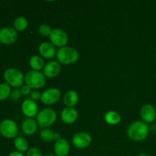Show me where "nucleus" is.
Wrapping results in <instances>:
<instances>
[{
    "label": "nucleus",
    "mask_w": 156,
    "mask_h": 156,
    "mask_svg": "<svg viewBox=\"0 0 156 156\" xmlns=\"http://www.w3.org/2000/svg\"><path fill=\"white\" fill-rule=\"evenodd\" d=\"M149 133V126L144 121H136L129 126L127 135L135 141H143L147 138Z\"/></svg>",
    "instance_id": "obj_1"
},
{
    "label": "nucleus",
    "mask_w": 156,
    "mask_h": 156,
    "mask_svg": "<svg viewBox=\"0 0 156 156\" xmlns=\"http://www.w3.org/2000/svg\"><path fill=\"white\" fill-rule=\"evenodd\" d=\"M79 53L71 47H61L56 53V58L60 63L69 65L76 62L79 59Z\"/></svg>",
    "instance_id": "obj_2"
},
{
    "label": "nucleus",
    "mask_w": 156,
    "mask_h": 156,
    "mask_svg": "<svg viewBox=\"0 0 156 156\" xmlns=\"http://www.w3.org/2000/svg\"><path fill=\"white\" fill-rule=\"evenodd\" d=\"M24 81L26 85L30 88H41L45 85L46 77L41 72L32 70L26 74Z\"/></svg>",
    "instance_id": "obj_3"
},
{
    "label": "nucleus",
    "mask_w": 156,
    "mask_h": 156,
    "mask_svg": "<svg viewBox=\"0 0 156 156\" xmlns=\"http://www.w3.org/2000/svg\"><path fill=\"white\" fill-rule=\"evenodd\" d=\"M56 117V113L53 109L45 108L37 115V123L41 128L47 127L54 123Z\"/></svg>",
    "instance_id": "obj_4"
},
{
    "label": "nucleus",
    "mask_w": 156,
    "mask_h": 156,
    "mask_svg": "<svg viewBox=\"0 0 156 156\" xmlns=\"http://www.w3.org/2000/svg\"><path fill=\"white\" fill-rule=\"evenodd\" d=\"M4 79L8 85L15 88L21 87L24 82L23 73L20 70L14 68L8 69L5 71Z\"/></svg>",
    "instance_id": "obj_5"
},
{
    "label": "nucleus",
    "mask_w": 156,
    "mask_h": 156,
    "mask_svg": "<svg viewBox=\"0 0 156 156\" xmlns=\"http://www.w3.org/2000/svg\"><path fill=\"white\" fill-rule=\"evenodd\" d=\"M18 132L16 123L12 120H5L0 123V133L5 138H14Z\"/></svg>",
    "instance_id": "obj_6"
},
{
    "label": "nucleus",
    "mask_w": 156,
    "mask_h": 156,
    "mask_svg": "<svg viewBox=\"0 0 156 156\" xmlns=\"http://www.w3.org/2000/svg\"><path fill=\"white\" fill-rule=\"evenodd\" d=\"M50 41L53 45L56 47H63L68 43V35L60 28H56L52 30L51 34L50 35Z\"/></svg>",
    "instance_id": "obj_7"
},
{
    "label": "nucleus",
    "mask_w": 156,
    "mask_h": 156,
    "mask_svg": "<svg viewBox=\"0 0 156 156\" xmlns=\"http://www.w3.org/2000/svg\"><path fill=\"white\" fill-rule=\"evenodd\" d=\"M18 39V32L12 27L0 29V42L4 44H12Z\"/></svg>",
    "instance_id": "obj_8"
},
{
    "label": "nucleus",
    "mask_w": 156,
    "mask_h": 156,
    "mask_svg": "<svg viewBox=\"0 0 156 156\" xmlns=\"http://www.w3.org/2000/svg\"><path fill=\"white\" fill-rule=\"evenodd\" d=\"M61 92L57 88H49L42 93L41 101L47 105H52L56 104L59 100Z\"/></svg>",
    "instance_id": "obj_9"
},
{
    "label": "nucleus",
    "mask_w": 156,
    "mask_h": 156,
    "mask_svg": "<svg viewBox=\"0 0 156 156\" xmlns=\"http://www.w3.org/2000/svg\"><path fill=\"white\" fill-rule=\"evenodd\" d=\"M91 143V136L85 132H80L75 134L73 137V143L78 149L87 148Z\"/></svg>",
    "instance_id": "obj_10"
},
{
    "label": "nucleus",
    "mask_w": 156,
    "mask_h": 156,
    "mask_svg": "<svg viewBox=\"0 0 156 156\" xmlns=\"http://www.w3.org/2000/svg\"><path fill=\"white\" fill-rule=\"evenodd\" d=\"M140 115L145 123H152L155 121L156 118L155 108L150 104H146L140 110Z\"/></svg>",
    "instance_id": "obj_11"
},
{
    "label": "nucleus",
    "mask_w": 156,
    "mask_h": 156,
    "mask_svg": "<svg viewBox=\"0 0 156 156\" xmlns=\"http://www.w3.org/2000/svg\"><path fill=\"white\" fill-rule=\"evenodd\" d=\"M21 108H22L23 113L29 118H31V117L37 115L38 107L34 101L30 100V99L25 100L23 102Z\"/></svg>",
    "instance_id": "obj_12"
},
{
    "label": "nucleus",
    "mask_w": 156,
    "mask_h": 156,
    "mask_svg": "<svg viewBox=\"0 0 156 156\" xmlns=\"http://www.w3.org/2000/svg\"><path fill=\"white\" fill-rule=\"evenodd\" d=\"M78 118V112L74 108H64L61 113V119L62 121L67 124L73 123Z\"/></svg>",
    "instance_id": "obj_13"
},
{
    "label": "nucleus",
    "mask_w": 156,
    "mask_h": 156,
    "mask_svg": "<svg viewBox=\"0 0 156 156\" xmlns=\"http://www.w3.org/2000/svg\"><path fill=\"white\" fill-rule=\"evenodd\" d=\"M39 53L46 59H52L56 56V48L52 43L44 42L40 45Z\"/></svg>",
    "instance_id": "obj_14"
},
{
    "label": "nucleus",
    "mask_w": 156,
    "mask_h": 156,
    "mask_svg": "<svg viewBox=\"0 0 156 156\" xmlns=\"http://www.w3.org/2000/svg\"><path fill=\"white\" fill-rule=\"evenodd\" d=\"M61 70L60 65L56 61H50L44 69V76L48 78H54L58 76Z\"/></svg>",
    "instance_id": "obj_15"
},
{
    "label": "nucleus",
    "mask_w": 156,
    "mask_h": 156,
    "mask_svg": "<svg viewBox=\"0 0 156 156\" xmlns=\"http://www.w3.org/2000/svg\"><path fill=\"white\" fill-rule=\"evenodd\" d=\"M69 150V143L64 139H59L55 143L54 152L57 156H66Z\"/></svg>",
    "instance_id": "obj_16"
},
{
    "label": "nucleus",
    "mask_w": 156,
    "mask_h": 156,
    "mask_svg": "<svg viewBox=\"0 0 156 156\" xmlns=\"http://www.w3.org/2000/svg\"><path fill=\"white\" fill-rule=\"evenodd\" d=\"M37 129V123L32 118L24 120L22 123V130L26 135H33Z\"/></svg>",
    "instance_id": "obj_17"
},
{
    "label": "nucleus",
    "mask_w": 156,
    "mask_h": 156,
    "mask_svg": "<svg viewBox=\"0 0 156 156\" xmlns=\"http://www.w3.org/2000/svg\"><path fill=\"white\" fill-rule=\"evenodd\" d=\"M79 101V95L75 91H69L63 97V102L69 108H73Z\"/></svg>",
    "instance_id": "obj_18"
},
{
    "label": "nucleus",
    "mask_w": 156,
    "mask_h": 156,
    "mask_svg": "<svg viewBox=\"0 0 156 156\" xmlns=\"http://www.w3.org/2000/svg\"><path fill=\"white\" fill-rule=\"evenodd\" d=\"M41 138L44 140V142H52L53 140H59L60 138L58 133H54L52 130L49 129H41L40 133Z\"/></svg>",
    "instance_id": "obj_19"
},
{
    "label": "nucleus",
    "mask_w": 156,
    "mask_h": 156,
    "mask_svg": "<svg viewBox=\"0 0 156 156\" xmlns=\"http://www.w3.org/2000/svg\"><path fill=\"white\" fill-rule=\"evenodd\" d=\"M105 120L108 124L116 125L121 120V117L118 113L115 111H108L105 116Z\"/></svg>",
    "instance_id": "obj_20"
},
{
    "label": "nucleus",
    "mask_w": 156,
    "mask_h": 156,
    "mask_svg": "<svg viewBox=\"0 0 156 156\" xmlns=\"http://www.w3.org/2000/svg\"><path fill=\"white\" fill-rule=\"evenodd\" d=\"M29 64L34 71H39V70L42 69L44 66V60L39 56H31L29 60Z\"/></svg>",
    "instance_id": "obj_21"
},
{
    "label": "nucleus",
    "mask_w": 156,
    "mask_h": 156,
    "mask_svg": "<svg viewBox=\"0 0 156 156\" xmlns=\"http://www.w3.org/2000/svg\"><path fill=\"white\" fill-rule=\"evenodd\" d=\"M14 144H15L17 150L20 152H26L28 149V143L23 137H17V138H15Z\"/></svg>",
    "instance_id": "obj_22"
},
{
    "label": "nucleus",
    "mask_w": 156,
    "mask_h": 156,
    "mask_svg": "<svg viewBox=\"0 0 156 156\" xmlns=\"http://www.w3.org/2000/svg\"><path fill=\"white\" fill-rule=\"evenodd\" d=\"M27 24H28L27 20L24 17H18L14 22L15 30H19V31H23L25 30L27 27Z\"/></svg>",
    "instance_id": "obj_23"
},
{
    "label": "nucleus",
    "mask_w": 156,
    "mask_h": 156,
    "mask_svg": "<svg viewBox=\"0 0 156 156\" xmlns=\"http://www.w3.org/2000/svg\"><path fill=\"white\" fill-rule=\"evenodd\" d=\"M11 94V87L8 84H0V101L5 100Z\"/></svg>",
    "instance_id": "obj_24"
},
{
    "label": "nucleus",
    "mask_w": 156,
    "mask_h": 156,
    "mask_svg": "<svg viewBox=\"0 0 156 156\" xmlns=\"http://www.w3.org/2000/svg\"><path fill=\"white\" fill-rule=\"evenodd\" d=\"M38 30H39V33L41 34L44 35V36H48V35L50 36V34H51L52 32L51 27L47 24H41L39 27Z\"/></svg>",
    "instance_id": "obj_25"
},
{
    "label": "nucleus",
    "mask_w": 156,
    "mask_h": 156,
    "mask_svg": "<svg viewBox=\"0 0 156 156\" xmlns=\"http://www.w3.org/2000/svg\"><path fill=\"white\" fill-rule=\"evenodd\" d=\"M27 156H43L42 152L38 148H30L27 152Z\"/></svg>",
    "instance_id": "obj_26"
},
{
    "label": "nucleus",
    "mask_w": 156,
    "mask_h": 156,
    "mask_svg": "<svg viewBox=\"0 0 156 156\" xmlns=\"http://www.w3.org/2000/svg\"><path fill=\"white\" fill-rule=\"evenodd\" d=\"M11 98H12L13 100H19L20 98H21V90L19 89H15L14 90V91H12V93H11Z\"/></svg>",
    "instance_id": "obj_27"
},
{
    "label": "nucleus",
    "mask_w": 156,
    "mask_h": 156,
    "mask_svg": "<svg viewBox=\"0 0 156 156\" xmlns=\"http://www.w3.org/2000/svg\"><path fill=\"white\" fill-rule=\"evenodd\" d=\"M41 95H42V94H41L39 91H32V92L30 94V98H31L33 101H38L40 100V99H41Z\"/></svg>",
    "instance_id": "obj_28"
},
{
    "label": "nucleus",
    "mask_w": 156,
    "mask_h": 156,
    "mask_svg": "<svg viewBox=\"0 0 156 156\" xmlns=\"http://www.w3.org/2000/svg\"><path fill=\"white\" fill-rule=\"evenodd\" d=\"M21 94H24V95H27V94H30V88L27 86V85H24V86H23L22 88H21Z\"/></svg>",
    "instance_id": "obj_29"
},
{
    "label": "nucleus",
    "mask_w": 156,
    "mask_h": 156,
    "mask_svg": "<svg viewBox=\"0 0 156 156\" xmlns=\"http://www.w3.org/2000/svg\"><path fill=\"white\" fill-rule=\"evenodd\" d=\"M9 156H24V154L22 152H20L18 151H15V152H12L9 154Z\"/></svg>",
    "instance_id": "obj_30"
},
{
    "label": "nucleus",
    "mask_w": 156,
    "mask_h": 156,
    "mask_svg": "<svg viewBox=\"0 0 156 156\" xmlns=\"http://www.w3.org/2000/svg\"><path fill=\"white\" fill-rule=\"evenodd\" d=\"M137 156H151L149 155H147V154H140V155H137Z\"/></svg>",
    "instance_id": "obj_31"
},
{
    "label": "nucleus",
    "mask_w": 156,
    "mask_h": 156,
    "mask_svg": "<svg viewBox=\"0 0 156 156\" xmlns=\"http://www.w3.org/2000/svg\"><path fill=\"white\" fill-rule=\"evenodd\" d=\"M46 156H57V155H46Z\"/></svg>",
    "instance_id": "obj_32"
}]
</instances>
